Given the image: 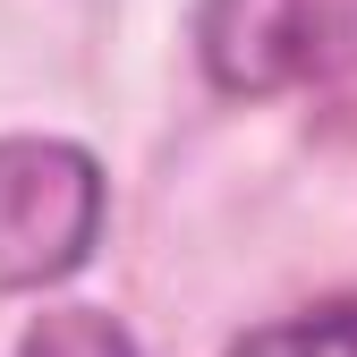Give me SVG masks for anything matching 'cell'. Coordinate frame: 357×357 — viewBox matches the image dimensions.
I'll return each instance as SVG.
<instances>
[{
  "mask_svg": "<svg viewBox=\"0 0 357 357\" xmlns=\"http://www.w3.org/2000/svg\"><path fill=\"white\" fill-rule=\"evenodd\" d=\"M196 68L238 102L357 85V0H196Z\"/></svg>",
  "mask_w": 357,
  "mask_h": 357,
  "instance_id": "1",
  "label": "cell"
},
{
  "mask_svg": "<svg viewBox=\"0 0 357 357\" xmlns=\"http://www.w3.org/2000/svg\"><path fill=\"white\" fill-rule=\"evenodd\" d=\"M9 357H145V349H137V332L119 315H102V306H52V315H34L17 332Z\"/></svg>",
  "mask_w": 357,
  "mask_h": 357,
  "instance_id": "4",
  "label": "cell"
},
{
  "mask_svg": "<svg viewBox=\"0 0 357 357\" xmlns=\"http://www.w3.org/2000/svg\"><path fill=\"white\" fill-rule=\"evenodd\" d=\"M111 221V178L77 137H0V289L34 298L85 273Z\"/></svg>",
  "mask_w": 357,
  "mask_h": 357,
  "instance_id": "2",
  "label": "cell"
},
{
  "mask_svg": "<svg viewBox=\"0 0 357 357\" xmlns=\"http://www.w3.org/2000/svg\"><path fill=\"white\" fill-rule=\"evenodd\" d=\"M221 357H357V289L306 298V306H289V315H264Z\"/></svg>",
  "mask_w": 357,
  "mask_h": 357,
  "instance_id": "3",
  "label": "cell"
}]
</instances>
